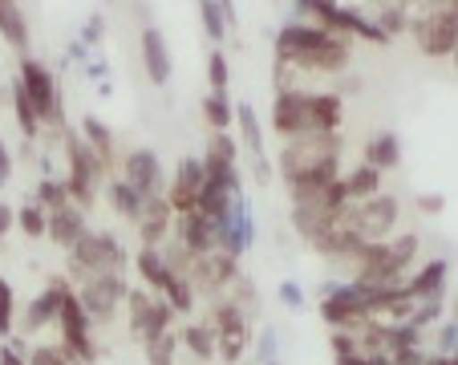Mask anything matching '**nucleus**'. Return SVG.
Wrapping results in <instances>:
<instances>
[{
	"label": "nucleus",
	"instance_id": "f257e3e1",
	"mask_svg": "<svg viewBox=\"0 0 458 365\" xmlns=\"http://www.w3.org/2000/svg\"><path fill=\"white\" fill-rule=\"evenodd\" d=\"M280 174H284L288 191H304V187H325V182L341 179V134H301L288 139L280 150Z\"/></svg>",
	"mask_w": 458,
	"mask_h": 365
},
{
	"label": "nucleus",
	"instance_id": "f03ea898",
	"mask_svg": "<svg viewBox=\"0 0 458 365\" xmlns=\"http://www.w3.org/2000/svg\"><path fill=\"white\" fill-rule=\"evenodd\" d=\"M17 86L25 89V98L33 102L41 131L49 126L53 134H65V106H61V89H57V78L49 73V65H41L37 57H21Z\"/></svg>",
	"mask_w": 458,
	"mask_h": 365
},
{
	"label": "nucleus",
	"instance_id": "7ed1b4c3",
	"mask_svg": "<svg viewBox=\"0 0 458 365\" xmlns=\"http://www.w3.org/2000/svg\"><path fill=\"white\" fill-rule=\"evenodd\" d=\"M70 268L73 276H122L126 268V248L114 240L110 232H86L70 248Z\"/></svg>",
	"mask_w": 458,
	"mask_h": 365
},
{
	"label": "nucleus",
	"instance_id": "20e7f679",
	"mask_svg": "<svg viewBox=\"0 0 458 365\" xmlns=\"http://www.w3.org/2000/svg\"><path fill=\"white\" fill-rule=\"evenodd\" d=\"M398 216H402V203L394 199V195H373V199L349 203V208L341 211L337 227L361 235V240H386V235L394 232V224H398Z\"/></svg>",
	"mask_w": 458,
	"mask_h": 365
},
{
	"label": "nucleus",
	"instance_id": "39448f33",
	"mask_svg": "<svg viewBox=\"0 0 458 365\" xmlns=\"http://www.w3.org/2000/svg\"><path fill=\"white\" fill-rule=\"evenodd\" d=\"M57 325H61V345L73 349V357H78L81 365H94L98 361V345L89 341V317L86 309H81L78 293H73V284L61 293V304H57Z\"/></svg>",
	"mask_w": 458,
	"mask_h": 365
},
{
	"label": "nucleus",
	"instance_id": "423d86ee",
	"mask_svg": "<svg viewBox=\"0 0 458 365\" xmlns=\"http://www.w3.org/2000/svg\"><path fill=\"white\" fill-rule=\"evenodd\" d=\"M410 33L426 57H450L458 49V13H414Z\"/></svg>",
	"mask_w": 458,
	"mask_h": 365
},
{
	"label": "nucleus",
	"instance_id": "0eeeda50",
	"mask_svg": "<svg viewBox=\"0 0 458 365\" xmlns=\"http://www.w3.org/2000/svg\"><path fill=\"white\" fill-rule=\"evenodd\" d=\"M126 288H130L126 276H81V288H73V293H78L89 321L106 325V321H114L118 304L126 301Z\"/></svg>",
	"mask_w": 458,
	"mask_h": 365
},
{
	"label": "nucleus",
	"instance_id": "6e6552de",
	"mask_svg": "<svg viewBox=\"0 0 458 365\" xmlns=\"http://www.w3.org/2000/svg\"><path fill=\"white\" fill-rule=\"evenodd\" d=\"M130 309V329L139 333V341L155 337V333L171 329V317L174 309L163 301V296H155L150 288H126V301H122Z\"/></svg>",
	"mask_w": 458,
	"mask_h": 365
},
{
	"label": "nucleus",
	"instance_id": "1a4fd4ad",
	"mask_svg": "<svg viewBox=\"0 0 458 365\" xmlns=\"http://www.w3.org/2000/svg\"><path fill=\"white\" fill-rule=\"evenodd\" d=\"M320 317H325V325L329 329H357L361 321H369V304H365V296L357 293L353 280H341L333 293L320 296Z\"/></svg>",
	"mask_w": 458,
	"mask_h": 365
},
{
	"label": "nucleus",
	"instance_id": "9d476101",
	"mask_svg": "<svg viewBox=\"0 0 458 365\" xmlns=\"http://www.w3.org/2000/svg\"><path fill=\"white\" fill-rule=\"evenodd\" d=\"M235 276H240V260H235V256H227V252H219V248L195 256V260H191V268H187L191 288H195V293H208V296L227 293V284H232Z\"/></svg>",
	"mask_w": 458,
	"mask_h": 365
},
{
	"label": "nucleus",
	"instance_id": "9b49d317",
	"mask_svg": "<svg viewBox=\"0 0 458 365\" xmlns=\"http://www.w3.org/2000/svg\"><path fill=\"white\" fill-rule=\"evenodd\" d=\"M251 240H256L251 208H248V199H243V191H235V195H232V203H227V216L219 219V240H216V248L240 260V256L251 248Z\"/></svg>",
	"mask_w": 458,
	"mask_h": 365
},
{
	"label": "nucleus",
	"instance_id": "f8f14e48",
	"mask_svg": "<svg viewBox=\"0 0 458 365\" xmlns=\"http://www.w3.org/2000/svg\"><path fill=\"white\" fill-rule=\"evenodd\" d=\"M309 94L312 89H276V102H272V131H276L280 139L312 134Z\"/></svg>",
	"mask_w": 458,
	"mask_h": 365
},
{
	"label": "nucleus",
	"instance_id": "ddd939ff",
	"mask_svg": "<svg viewBox=\"0 0 458 365\" xmlns=\"http://www.w3.org/2000/svg\"><path fill=\"white\" fill-rule=\"evenodd\" d=\"M333 41H341V37H329L325 29L309 25V21H288V25L276 33V61L296 65V61H304L309 53H320Z\"/></svg>",
	"mask_w": 458,
	"mask_h": 365
},
{
	"label": "nucleus",
	"instance_id": "4468645a",
	"mask_svg": "<svg viewBox=\"0 0 458 365\" xmlns=\"http://www.w3.org/2000/svg\"><path fill=\"white\" fill-rule=\"evenodd\" d=\"M122 182H130L139 195H163V158L147 147L130 150L122 158Z\"/></svg>",
	"mask_w": 458,
	"mask_h": 365
},
{
	"label": "nucleus",
	"instance_id": "2eb2a0df",
	"mask_svg": "<svg viewBox=\"0 0 458 365\" xmlns=\"http://www.w3.org/2000/svg\"><path fill=\"white\" fill-rule=\"evenodd\" d=\"M199 187H203V163L199 158H182L179 171H174V179H171V187L163 191L174 216L195 211V195H199Z\"/></svg>",
	"mask_w": 458,
	"mask_h": 365
},
{
	"label": "nucleus",
	"instance_id": "dca6fc26",
	"mask_svg": "<svg viewBox=\"0 0 458 365\" xmlns=\"http://www.w3.org/2000/svg\"><path fill=\"white\" fill-rule=\"evenodd\" d=\"M171 219H174V211H171V203H166V195H147V199H142V216H139V224H134L142 248H163L166 232H171Z\"/></svg>",
	"mask_w": 458,
	"mask_h": 365
},
{
	"label": "nucleus",
	"instance_id": "f3484780",
	"mask_svg": "<svg viewBox=\"0 0 458 365\" xmlns=\"http://www.w3.org/2000/svg\"><path fill=\"white\" fill-rule=\"evenodd\" d=\"M174 232H179V243L187 248L191 256H203L216 248L219 240V224L208 216H199V211H187V216H174Z\"/></svg>",
	"mask_w": 458,
	"mask_h": 365
},
{
	"label": "nucleus",
	"instance_id": "a211bd4d",
	"mask_svg": "<svg viewBox=\"0 0 458 365\" xmlns=\"http://www.w3.org/2000/svg\"><path fill=\"white\" fill-rule=\"evenodd\" d=\"M86 232H89L86 211L73 208V203H65V208L49 211V219H45V235H49L57 248H65V252H70V248H73V243H78Z\"/></svg>",
	"mask_w": 458,
	"mask_h": 365
},
{
	"label": "nucleus",
	"instance_id": "6ab92c4d",
	"mask_svg": "<svg viewBox=\"0 0 458 365\" xmlns=\"http://www.w3.org/2000/svg\"><path fill=\"white\" fill-rule=\"evenodd\" d=\"M142 65H147V78L155 81V86H166L171 81V49H166V37L163 29L147 25L142 29Z\"/></svg>",
	"mask_w": 458,
	"mask_h": 365
},
{
	"label": "nucleus",
	"instance_id": "aec40b11",
	"mask_svg": "<svg viewBox=\"0 0 458 365\" xmlns=\"http://www.w3.org/2000/svg\"><path fill=\"white\" fill-rule=\"evenodd\" d=\"M70 288V280H61V276H53L49 284H45V293H37L33 301H29V309H25V329L29 333H41L49 321H57V304H61V293Z\"/></svg>",
	"mask_w": 458,
	"mask_h": 365
},
{
	"label": "nucleus",
	"instance_id": "412c9836",
	"mask_svg": "<svg viewBox=\"0 0 458 365\" xmlns=\"http://www.w3.org/2000/svg\"><path fill=\"white\" fill-rule=\"evenodd\" d=\"M309 114L312 134H333L341 131V118H345V98L337 89H317V94H309Z\"/></svg>",
	"mask_w": 458,
	"mask_h": 365
},
{
	"label": "nucleus",
	"instance_id": "4be33fe9",
	"mask_svg": "<svg viewBox=\"0 0 458 365\" xmlns=\"http://www.w3.org/2000/svg\"><path fill=\"white\" fill-rule=\"evenodd\" d=\"M203 174H227L235 163H240V147H235L232 131H211L208 139V155L199 158Z\"/></svg>",
	"mask_w": 458,
	"mask_h": 365
},
{
	"label": "nucleus",
	"instance_id": "5701e85b",
	"mask_svg": "<svg viewBox=\"0 0 458 365\" xmlns=\"http://www.w3.org/2000/svg\"><path fill=\"white\" fill-rule=\"evenodd\" d=\"M134 268H139L142 284H147L155 296H163L166 288H171V280H174V272L166 268V260H163V252H158V248H142V252L134 256Z\"/></svg>",
	"mask_w": 458,
	"mask_h": 365
},
{
	"label": "nucleus",
	"instance_id": "b1692460",
	"mask_svg": "<svg viewBox=\"0 0 458 365\" xmlns=\"http://www.w3.org/2000/svg\"><path fill=\"white\" fill-rule=\"evenodd\" d=\"M402 163V142L394 131H381L373 134L369 142H365V166H373V171H394V166Z\"/></svg>",
	"mask_w": 458,
	"mask_h": 365
},
{
	"label": "nucleus",
	"instance_id": "393cba45",
	"mask_svg": "<svg viewBox=\"0 0 458 365\" xmlns=\"http://www.w3.org/2000/svg\"><path fill=\"white\" fill-rule=\"evenodd\" d=\"M78 134H81V142H86V147L98 155V163L110 171V166H114V131H110V126H106L98 114H86Z\"/></svg>",
	"mask_w": 458,
	"mask_h": 365
},
{
	"label": "nucleus",
	"instance_id": "a878e982",
	"mask_svg": "<svg viewBox=\"0 0 458 365\" xmlns=\"http://www.w3.org/2000/svg\"><path fill=\"white\" fill-rule=\"evenodd\" d=\"M341 187H345V208L349 203H361V199H373V195H381V171H373V166H353L349 174H341Z\"/></svg>",
	"mask_w": 458,
	"mask_h": 365
},
{
	"label": "nucleus",
	"instance_id": "bb28decb",
	"mask_svg": "<svg viewBox=\"0 0 458 365\" xmlns=\"http://www.w3.org/2000/svg\"><path fill=\"white\" fill-rule=\"evenodd\" d=\"M446 272H450L446 260H430V264H422V272H418V276L406 280V288L418 296V301H430V296H446Z\"/></svg>",
	"mask_w": 458,
	"mask_h": 365
},
{
	"label": "nucleus",
	"instance_id": "cd10ccee",
	"mask_svg": "<svg viewBox=\"0 0 458 365\" xmlns=\"http://www.w3.org/2000/svg\"><path fill=\"white\" fill-rule=\"evenodd\" d=\"M0 37H4L17 53L29 49V21H25L17 0H0Z\"/></svg>",
	"mask_w": 458,
	"mask_h": 365
},
{
	"label": "nucleus",
	"instance_id": "c85d7f7f",
	"mask_svg": "<svg viewBox=\"0 0 458 365\" xmlns=\"http://www.w3.org/2000/svg\"><path fill=\"white\" fill-rule=\"evenodd\" d=\"M235 122H240V134H243V147L251 150V163H264V126H259V114L256 106L248 102H235Z\"/></svg>",
	"mask_w": 458,
	"mask_h": 365
},
{
	"label": "nucleus",
	"instance_id": "c756f323",
	"mask_svg": "<svg viewBox=\"0 0 458 365\" xmlns=\"http://www.w3.org/2000/svg\"><path fill=\"white\" fill-rule=\"evenodd\" d=\"M248 345H251V325L248 321H240V325H232V329H219L216 333V357H224L227 365H235L243 353H248Z\"/></svg>",
	"mask_w": 458,
	"mask_h": 365
},
{
	"label": "nucleus",
	"instance_id": "7c9ffc66",
	"mask_svg": "<svg viewBox=\"0 0 458 365\" xmlns=\"http://www.w3.org/2000/svg\"><path fill=\"white\" fill-rule=\"evenodd\" d=\"M365 17H369L373 25L381 29V37H386V41H389V37H398V33H406V29H410V9H406V4H389V0H381L377 9L365 13Z\"/></svg>",
	"mask_w": 458,
	"mask_h": 365
},
{
	"label": "nucleus",
	"instance_id": "2f4dec72",
	"mask_svg": "<svg viewBox=\"0 0 458 365\" xmlns=\"http://www.w3.org/2000/svg\"><path fill=\"white\" fill-rule=\"evenodd\" d=\"M203 122H208L211 131H232V122H235L232 94H208L203 98Z\"/></svg>",
	"mask_w": 458,
	"mask_h": 365
},
{
	"label": "nucleus",
	"instance_id": "473e14b6",
	"mask_svg": "<svg viewBox=\"0 0 458 365\" xmlns=\"http://www.w3.org/2000/svg\"><path fill=\"white\" fill-rule=\"evenodd\" d=\"M142 199H147V195H139L134 187H130V182H122V179L110 182V203H114V211H118L122 219H130V224H139Z\"/></svg>",
	"mask_w": 458,
	"mask_h": 365
},
{
	"label": "nucleus",
	"instance_id": "72a5a7b5",
	"mask_svg": "<svg viewBox=\"0 0 458 365\" xmlns=\"http://www.w3.org/2000/svg\"><path fill=\"white\" fill-rule=\"evenodd\" d=\"M142 353H147V365H174V353H179V337L171 329L155 333V337L142 341Z\"/></svg>",
	"mask_w": 458,
	"mask_h": 365
},
{
	"label": "nucleus",
	"instance_id": "f704fd0d",
	"mask_svg": "<svg viewBox=\"0 0 458 365\" xmlns=\"http://www.w3.org/2000/svg\"><path fill=\"white\" fill-rule=\"evenodd\" d=\"M179 341H182V345H187L195 357H199V361H211V357H216V333H211L203 321L187 325V329L179 333Z\"/></svg>",
	"mask_w": 458,
	"mask_h": 365
},
{
	"label": "nucleus",
	"instance_id": "c9c22d12",
	"mask_svg": "<svg viewBox=\"0 0 458 365\" xmlns=\"http://www.w3.org/2000/svg\"><path fill=\"white\" fill-rule=\"evenodd\" d=\"M33 203H37V208H45V216H49V211H57V208H65V203H70V191H65V182H61V179H41V182H37Z\"/></svg>",
	"mask_w": 458,
	"mask_h": 365
},
{
	"label": "nucleus",
	"instance_id": "e433bc0d",
	"mask_svg": "<svg viewBox=\"0 0 458 365\" xmlns=\"http://www.w3.org/2000/svg\"><path fill=\"white\" fill-rule=\"evenodd\" d=\"M199 21H203V33H208L216 45L227 41V17L216 0H199Z\"/></svg>",
	"mask_w": 458,
	"mask_h": 365
},
{
	"label": "nucleus",
	"instance_id": "4c0bfd02",
	"mask_svg": "<svg viewBox=\"0 0 458 365\" xmlns=\"http://www.w3.org/2000/svg\"><path fill=\"white\" fill-rule=\"evenodd\" d=\"M13 110H17V126H21V134H25V139H37V134H41V122H37L33 102L25 98V89H21V86H13Z\"/></svg>",
	"mask_w": 458,
	"mask_h": 365
},
{
	"label": "nucleus",
	"instance_id": "58836bf2",
	"mask_svg": "<svg viewBox=\"0 0 458 365\" xmlns=\"http://www.w3.org/2000/svg\"><path fill=\"white\" fill-rule=\"evenodd\" d=\"M29 365H81L78 357H73V349H65L57 341V345H33V353H25Z\"/></svg>",
	"mask_w": 458,
	"mask_h": 365
},
{
	"label": "nucleus",
	"instance_id": "ea45409f",
	"mask_svg": "<svg viewBox=\"0 0 458 365\" xmlns=\"http://www.w3.org/2000/svg\"><path fill=\"white\" fill-rule=\"evenodd\" d=\"M163 301L171 304L174 313H191V309H195V288H191V280H187V276H174V280H171V288L163 293Z\"/></svg>",
	"mask_w": 458,
	"mask_h": 365
},
{
	"label": "nucleus",
	"instance_id": "a19ab883",
	"mask_svg": "<svg viewBox=\"0 0 458 365\" xmlns=\"http://www.w3.org/2000/svg\"><path fill=\"white\" fill-rule=\"evenodd\" d=\"M208 81H211V94H227V86H232V65H227L224 49H216L208 57Z\"/></svg>",
	"mask_w": 458,
	"mask_h": 365
},
{
	"label": "nucleus",
	"instance_id": "79ce46f5",
	"mask_svg": "<svg viewBox=\"0 0 458 365\" xmlns=\"http://www.w3.org/2000/svg\"><path fill=\"white\" fill-rule=\"evenodd\" d=\"M45 219H49V216H45V208H37L33 199L17 211V227L29 235V240H41V235H45Z\"/></svg>",
	"mask_w": 458,
	"mask_h": 365
},
{
	"label": "nucleus",
	"instance_id": "37998d69",
	"mask_svg": "<svg viewBox=\"0 0 458 365\" xmlns=\"http://www.w3.org/2000/svg\"><path fill=\"white\" fill-rule=\"evenodd\" d=\"M13 317H17V296H13V284L0 276V337L13 333Z\"/></svg>",
	"mask_w": 458,
	"mask_h": 365
},
{
	"label": "nucleus",
	"instance_id": "c03bdc74",
	"mask_svg": "<svg viewBox=\"0 0 458 365\" xmlns=\"http://www.w3.org/2000/svg\"><path fill=\"white\" fill-rule=\"evenodd\" d=\"M102 37H106V17H102V13H94V17L81 25V37H78V41L86 45V49H98V45H102Z\"/></svg>",
	"mask_w": 458,
	"mask_h": 365
},
{
	"label": "nucleus",
	"instance_id": "a18cd8bd",
	"mask_svg": "<svg viewBox=\"0 0 458 365\" xmlns=\"http://www.w3.org/2000/svg\"><path fill=\"white\" fill-rule=\"evenodd\" d=\"M458 349V321H446L438 329V357H454Z\"/></svg>",
	"mask_w": 458,
	"mask_h": 365
},
{
	"label": "nucleus",
	"instance_id": "49530a36",
	"mask_svg": "<svg viewBox=\"0 0 458 365\" xmlns=\"http://www.w3.org/2000/svg\"><path fill=\"white\" fill-rule=\"evenodd\" d=\"M280 304H284V309H293V313H301V309H304V288L293 284V280H284V284H280Z\"/></svg>",
	"mask_w": 458,
	"mask_h": 365
},
{
	"label": "nucleus",
	"instance_id": "de8ad7c7",
	"mask_svg": "<svg viewBox=\"0 0 458 365\" xmlns=\"http://www.w3.org/2000/svg\"><path fill=\"white\" fill-rule=\"evenodd\" d=\"M442 208H446V195H442V191H426V195H418V211H426V216H438Z\"/></svg>",
	"mask_w": 458,
	"mask_h": 365
},
{
	"label": "nucleus",
	"instance_id": "09e8293b",
	"mask_svg": "<svg viewBox=\"0 0 458 365\" xmlns=\"http://www.w3.org/2000/svg\"><path fill=\"white\" fill-rule=\"evenodd\" d=\"M259 357H264V361H276V333L272 329L259 333Z\"/></svg>",
	"mask_w": 458,
	"mask_h": 365
},
{
	"label": "nucleus",
	"instance_id": "8fccbe9b",
	"mask_svg": "<svg viewBox=\"0 0 458 365\" xmlns=\"http://www.w3.org/2000/svg\"><path fill=\"white\" fill-rule=\"evenodd\" d=\"M13 179V155H9V142L0 139V187Z\"/></svg>",
	"mask_w": 458,
	"mask_h": 365
},
{
	"label": "nucleus",
	"instance_id": "3c124183",
	"mask_svg": "<svg viewBox=\"0 0 458 365\" xmlns=\"http://www.w3.org/2000/svg\"><path fill=\"white\" fill-rule=\"evenodd\" d=\"M13 227H17V211H13L9 203H0V240H4Z\"/></svg>",
	"mask_w": 458,
	"mask_h": 365
},
{
	"label": "nucleus",
	"instance_id": "603ef678",
	"mask_svg": "<svg viewBox=\"0 0 458 365\" xmlns=\"http://www.w3.org/2000/svg\"><path fill=\"white\" fill-rule=\"evenodd\" d=\"M0 365H29L13 345H0Z\"/></svg>",
	"mask_w": 458,
	"mask_h": 365
},
{
	"label": "nucleus",
	"instance_id": "864d4df0",
	"mask_svg": "<svg viewBox=\"0 0 458 365\" xmlns=\"http://www.w3.org/2000/svg\"><path fill=\"white\" fill-rule=\"evenodd\" d=\"M219 9H224V17H227V29L235 25V0H216Z\"/></svg>",
	"mask_w": 458,
	"mask_h": 365
},
{
	"label": "nucleus",
	"instance_id": "5fc2aeb1",
	"mask_svg": "<svg viewBox=\"0 0 458 365\" xmlns=\"http://www.w3.org/2000/svg\"><path fill=\"white\" fill-rule=\"evenodd\" d=\"M264 365H276V361H264Z\"/></svg>",
	"mask_w": 458,
	"mask_h": 365
}]
</instances>
